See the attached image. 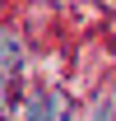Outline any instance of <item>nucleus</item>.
<instances>
[{
    "label": "nucleus",
    "mask_w": 116,
    "mask_h": 121,
    "mask_svg": "<svg viewBox=\"0 0 116 121\" xmlns=\"http://www.w3.org/2000/svg\"><path fill=\"white\" fill-rule=\"evenodd\" d=\"M0 60H9V70H19V60H23L19 37H14V33H5V28H0Z\"/></svg>",
    "instance_id": "2"
},
{
    "label": "nucleus",
    "mask_w": 116,
    "mask_h": 121,
    "mask_svg": "<svg viewBox=\"0 0 116 121\" xmlns=\"http://www.w3.org/2000/svg\"><path fill=\"white\" fill-rule=\"evenodd\" d=\"M5 98H9V84H5V75H0V112H5Z\"/></svg>",
    "instance_id": "3"
},
{
    "label": "nucleus",
    "mask_w": 116,
    "mask_h": 121,
    "mask_svg": "<svg viewBox=\"0 0 116 121\" xmlns=\"http://www.w3.org/2000/svg\"><path fill=\"white\" fill-rule=\"evenodd\" d=\"M28 121H60V103H56V93H37L28 103Z\"/></svg>",
    "instance_id": "1"
}]
</instances>
